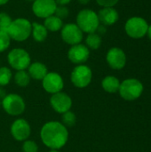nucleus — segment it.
<instances>
[{"mask_svg": "<svg viewBox=\"0 0 151 152\" xmlns=\"http://www.w3.org/2000/svg\"><path fill=\"white\" fill-rule=\"evenodd\" d=\"M101 86L102 88L108 92V93H116L119 90V86H120V82L118 80V78H117L114 76H108L106 77H104V79L101 82Z\"/></svg>", "mask_w": 151, "mask_h": 152, "instance_id": "nucleus-20", "label": "nucleus"}, {"mask_svg": "<svg viewBox=\"0 0 151 152\" xmlns=\"http://www.w3.org/2000/svg\"><path fill=\"white\" fill-rule=\"evenodd\" d=\"M149 28V24L147 20L139 16H133L129 18L125 25V30L128 37L140 39L147 35Z\"/></svg>", "mask_w": 151, "mask_h": 152, "instance_id": "nucleus-4", "label": "nucleus"}, {"mask_svg": "<svg viewBox=\"0 0 151 152\" xmlns=\"http://www.w3.org/2000/svg\"><path fill=\"white\" fill-rule=\"evenodd\" d=\"M61 37L64 43L74 45L82 42L84 33L76 23H67L61 29Z\"/></svg>", "mask_w": 151, "mask_h": 152, "instance_id": "nucleus-8", "label": "nucleus"}, {"mask_svg": "<svg viewBox=\"0 0 151 152\" xmlns=\"http://www.w3.org/2000/svg\"><path fill=\"white\" fill-rule=\"evenodd\" d=\"M62 123L65 126H73L76 124V115L69 110L63 113Z\"/></svg>", "mask_w": 151, "mask_h": 152, "instance_id": "nucleus-26", "label": "nucleus"}, {"mask_svg": "<svg viewBox=\"0 0 151 152\" xmlns=\"http://www.w3.org/2000/svg\"><path fill=\"white\" fill-rule=\"evenodd\" d=\"M29 124L25 119L15 120L11 126V133L12 137L17 141H26L30 135Z\"/></svg>", "mask_w": 151, "mask_h": 152, "instance_id": "nucleus-15", "label": "nucleus"}, {"mask_svg": "<svg viewBox=\"0 0 151 152\" xmlns=\"http://www.w3.org/2000/svg\"><path fill=\"white\" fill-rule=\"evenodd\" d=\"M28 75L30 77L36 79V80H43V78L46 76L48 73L46 66L39 61H36L33 63H30L28 66Z\"/></svg>", "mask_w": 151, "mask_h": 152, "instance_id": "nucleus-17", "label": "nucleus"}, {"mask_svg": "<svg viewBox=\"0 0 151 152\" xmlns=\"http://www.w3.org/2000/svg\"><path fill=\"white\" fill-rule=\"evenodd\" d=\"M147 35L149 37V38L151 40V25H149V28H148V32H147Z\"/></svg>", "mask_w": 151, "mask_h": 152, "instance_id": "nucleus-34", "label": "nucleus"}, {"mask_svg": "<svg viewBox=\"0 0 151 152\" xmlns=\"http://www.w3.org/2000/svg\"><path fill=\"white\" fill-rule=\"evenodd\" d=\"M51 105L53 109L58 113H65L69 111L72 106L71 98L65 93H56L53 94L50 99Z\"/></svg>", "mask_w": 151, "mask_h": 152, "instance_id": "nucleus-14", "label": "nucleus"}, {"mask_svg": "<svg viewBox=\"0 0 151 152\" xmlns=\"http://www.w3.org/2000/svg\"><path fill=\"white\" fill-rule=\"evenodd\" d=\"M57 4L54 0H35L32 3V12L35 16L45 19L54 14Z\"/></svg>", "mask_w": 151, "mask_h": 152, "instance_id": "nucleus-10", "label": "nucleus"}, {"mask_svg": "<svg viewBox=\"0 0 151 152\" xmlns=\"http://www.w3.org/2000/svg\"><path fill=\"white\" fill-rule=\"evenodd\" d=\"M50 152H59L58 151H56V150H53V151H51Z\"/></svg>", "mask_w": 151, "mask_h": 152, "instance_id": "nucleus-37", "label": "nucleus"}, {"mask_svg": "<svg viewBox=\"0 0 151 152\" xmlns=\"http://www.w3.org/2000/svg\"><path fill=\"white\" fill-rule=\"evenodd\" d=\"M12 71L7 67H0V86H4L10 83Z\"/></svg>", "mask_w": 151, "mask_h": 152, "instance_id": "nucleus-23", "label": "nucleus"}, {"mask_svg": "<svg viewBox=\"0 0 151 152\" xmlns=\"http://www.w3.org/2000/svg\"><path fill=\"white\" fill-rule=\"evenodd\" d=\"M69 11L66 5H57L54 15H56L57 17H59L63 20V19H66L69 16Z\"/></svg>", "mask_w": 151, "mask_h": 152, "instance_id": "nucleus-27", "label": "nucleus"}, {"mask_svg": "<svg viewBox=\"0 0 151 152\" xmlns=\"http://www.w3.org/2000/svg\"><path fill=\"white\" fill-rule=\"evenodd\" d=\"M14 81L19 86L25 87L30 82V76L25 70H18L14 76Z\"/></svg>", "mask_w": 151, "mask_h": 152, "instance_id": "nucleus-22", "label": "nucleus"}, {"mask_svg": "<svg viewBox=\"0 0 151 152\" xmlns=\"http://www.w3.org/2000/svg\"><path fill=\"white\" fill-rule=\"evenodd\" d=\"M25 1H27V2H32V3H33L35 0H25Z\"/></svg>", "mask_w": 151, "mask_h": 152, "instance_id": "nucleus-36", "label": "nucleus"}, {"mask_svg": "<svg viewBox=\"0 0 151 152\" xmlns=\"http://www.w3.org/2000/svg\"><path fill=\"white\" fill-rule=\"evenodd\" d=\"M5 96H6V94H5V91H4L3 88H1V87H0V99H4Z\"/></svg>", "mask_w": 151, "mask_h": 152, "instance_id": "nucleus-32", "label": "nucleus"}, {"mask_svg": "<svg viewBox=\"0 0 151 152\" xmlns=\"http://www.w3.org/2000/svg\"><path fill=\"white\" fill-rule=\"evenodd\" d=\"M44 89L50 94H56L62 90L64 84L60 74L56 72H48L42 80Z\"/></svg>", "mask_w": 151, "mask_h": 152, "instance_id": "nucleus-13", "label": "nucleus"}, {"mask_svg": "<svg viewBox=\"0 0 151 152\" xmlns=\"http://www.w3.org/2000/svg\"><path fill=\"white\" fill-rule=\"evenodd\" d=\"M12 21V19L8 13L4 12H0V30L7 31Z\"/></svg>", "mask_w": 151, "mask_h": 152, "instance_id": "nucleus-25", "label": "nucleus"}, {"mask_svg": "<svg viewBox=\"0 0 151 152\" xmlns=\"http://www.w3.org/2000/svg\"><path fill=\"white\" fill-rule=\"evenodd\" d=\"M2 105L4 111L12 116L20 115L25 110L24 100L20 95L15 94H7L3 99Z\"/></svg>", "mask_w": 151, "mask_h": 152, "instance_id": "nucleus-9", "label": "nucleus"}, {"mask_svg": "<svg viewBox=\"0 0 151 152\" xmlns=\"http://www.w3.org/2000/svg\"><path fill=\"white\" fill-rule=\"evenodd\" d=\"M9 1H10V0H0V6H1V5L6 4Z\"/></svg>", "mask_w": 151, "mask_h": 152, "instance_id": "nucleus-35", "label": "nucleus"}, {"mask_svg": "<svg viewBox=\"0 0 151 152\" xmlns=\"http://www.w3.org/2000/svg\"><path fill=\"white\" fill-rule=\"evenodd\" d=\"M41 140L44 145L52 150L62 148L69 137L66 126L57 121H51L44 125L40 132Z\"/></svg>", "mask_w": 151, "mask_h": 152, "instance_id": "nucleus-1", "label": "nucleus"}, {"mask_svg": "<svg viewBox=\"0 0 151 152\" xmlns=\"http://www.w3.org/2000/svg\"><path fill=\"white\" fill-rule=\"evenodd\" d=\"M90 56V50L89 48L84 44H77L71 45L69 52L68 57L69 60L75 64L81 65L85 63Z\"/></svg>", "mask_w": 151, "mask_h": 152, "instance_id": "nucleus-12", "label": "nucleus"}, {"mask_svg": "<svg viewBox=\"0 0 151 152\" xmlns=\"http://www.w3.org/2000/svg\"><path fill=\"white\" fill-rule=\"evenodd\" d=\"M101 42H102L101 37L96 32L88 34L85 38V45L92 50L99 49L100 46L101 45Z\"/></svg>", "mask_w": 151, "mask_h": 152, "instance_id": "nucleus-21", "label": "nucleus"}, {"mask_svg": "<svg viewBox=\"0 0 151 152\" xmlns=\"http://www.w3.org/2000/svg\"><path fill=\"white\" fill-rule=\"evenodd\" d=\"M95 1L101 7H113L119 2V0H95Z\"/></svg>", "mask_w": 151, "mask_h": 152, "instance_id": "nucleus-29", "label": "nucleus"}, {"mask_svg": "<svg viewBox=\"0 0 151 152\" xmlns=\"http://www.w3.org/2000/svg\"><path fill=\"white\" fill-rule=\"evenodd\" d=\"M119 94L126 101H134L138 99L143 92V85L136 78H128L120 83Z\"/></svg>", "mask_w": 151, "mask_h": 152, "instance_id": "nucleus-5", "label": "nucleus"}, {"mask_svg": "<svg viewBox=\"0 0 151 152\" xmlns=\"http://www.w3.org/2000/svg\"><path fill=\"white\" fill-rule=\"evenodd\" d=\"M31 36L36 42L41 43L46 39V37L48 36V30L44 26V24L33 22L32 29H31Z\"/></svg>", "mask_w": 151, "mask_h": 152, "instance_id": "nucleus-18", "label": "nucleus"}, {"mask_svg": "<svg viewBox=\"0 0 151 152\" xmlns=\"http://www.w3.org/2000/svg\"><path fill=\"white\" fill-rule=\"evenodd\" d=\"M106 61L111 69H122L126 64V55L121 48L112 47L107 53Z\"/></svg>", "mask_w": 151, "mask_h": 152, "instance_id": "nucleus-11", "label": "nucleus"}, {"mask_svg": "<svg viewBox=\"0 0 151 152\" xmlns=\"http://www.w3.org/2000/svg\"><path fill=\"white\" fill-rule=\"evenodd\" d=\"M11 45V38L7 31L0 30V53H3L8 49Z\"/></svg>", "mask_w": 151, "mask_h": 152, "instance_id": "nucleus-24", "label": "nucleus"}, {"mask_svg": "<svg viewBox=\"0 0 151 152\" xmlns=\"http://www.w3.org/2000/svg\"><path fill=\"white\" fill-rule=\"evenodd\" d=\"M90 1L91 0H77V2L81 4H87L90 3Z\"/></svg>", "mask_w": 151, "mask_h": 152, "instance_id": "nucleus-33", "label": "nucleus"}, {"mask_svg": "<svg viewBox=\"0 0 151 152\" xmlns=\"http://www.w3.org/2000/svg\"><path fill=\"white\" fill-rule=\"evenodd\" d=\"M7 61L10 66L18 70H25L31 63L29 53L22 48L12 49L7 55Z\"/></svg>", "mask_w": 151, "mask_h": 152, "instance_id": "nucleus-6", "label": "nucleus"}, {"mask_svg": "<svg viewBox=\"0 0 151 152\" xmlns=\"http://www.w3.org/2000/svg\"><path fill=\"white\" fill-rule=\"evenodd\" d=\"M22 150L24 152H37L38 147L35 142L26 141L22 145Z\"/></svg>", "mask_w": 151, "mask_h": 152, "instance_id": "nucleus-28", "label": "nucleus"}, {"mask_svg": "<svg viewBox=\"0 0 151 152\" xmlns=\"http://www.w3.org/2000/svg\"><path fill=\"white\" fill-rule=\"evenodd\" d=\"M98 17L100 23L107 27L115 24L119 19V14L114 7H102L98 12Z\"/></svg>", "mask_w": 151, "mask_h": 152, "instance_id": "nucleus-16", "label": "nucleus"}, {"mask_svg": "<svg viewBox=\"0 0 151 152\" xmlns=\"http://www.w3.org/2000/svg\"><path fill=\"white\" fill-rule=\"evenodd\" d=\"M93 73L91 69L84 64L77 65L71 72L70 79L73 85L78 88L86 87L92 81Z\"/></svg>", "mask_w": 151, "mask_h": 152, "instance_id": "nucleus-7", "label": "nucleus"}, {"mask_svg": "<svg viewBox=\"0 0 151 152\" xmlns=\"http://www.w3.org/2000/svg\"><path fill=\"white\" fill-rule=\"evenodd\" d=\"M57 5H67L71 2V0H54Z\"/></svg>", "mask_w": 151, "mask_h": 152, "instance_id": "nucleus-31", "label": "nucleus"}, {"mask_svg": "<svg viewBox=\"0 0 151 152\" xmlns=\"http://www.w3.org/2000/svg\"><path fill=\"white\" fill-rule=\"evenodd\" d=\"M106 32H107V28H106V26H104V25H102V24H100V26L98 27V28H97V30H96V33L99 34V35L101 37V36L104 35Z\"/></svg>", "mask_w": 151, "mask_h": 152, "instance_id": "nucleus-30", "label": "nucleus"}, {"mask_svg": "<svg viewBox=\"0 0 151 152\" xmlns=\"http://www.w3.org/2000/svg\"><path fill=\"white\" fill-rule=\"evenodd\" d=\"M76 24L83 31V33H93L96 32L100 26V20L98 13L92 9H82L78 12L76 17Z\"/></svg>", "mask_w": 151, "mask_h": 152, "instance_id": "nucleus-2", "label": "nucleus"}, {"mask_svg": "<svg viewBox=\"0 0 151 152\" xmlns=\"http://www.w3.org/2000/svg\"><path fill=\"white\" fill-rule=\"evenodd\" d=\"M63 20L57 17L56 15H52L44 19V26L46 28V29L51 32H57L60 31L63 27Z\"/></svg>", "mask_w": 151, "mask_h": 152, "instance_id": "nucleus-19", "label": "nucleus"}, {"mask_svg": "<svg viewBox=\"0 0 151 152\" xmlns=\"http://www.w3.org/2000/svg\"><path fill=\"white\" fill-rule=\"evenodd\" d=\"M32 23L26 18H17L12 20L7 29L11 40L16 42L26 41L31 36Z\"/></svg>", "mask_w": 151, "mask_h": 152, "instance_id": "nucleus-3", "label": "nucleus"}, {"mask_svg": "<svg viewBox=\"0 0 151 152\" xmlns=\"http://www.w3.org/2000/svg\"><path fill=\"white\" fill-rule=\"evenodd\" d=\"M0 106H1V101H0Z\"/></svg>", "mask_w": 151, "mask_h": 152, "instance_id": "nucleus-38", "label": "nucleus"}]
</instances>
